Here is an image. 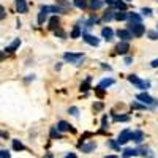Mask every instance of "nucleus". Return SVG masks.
<instances>
[{
  "mask_svg": "<svg viewBox=\"0 0 158 158\" xmlns=\"http://www.w3.org/2000/svg\"><path fill=\"white\" fill-rule=\"evenodd\" d=\"M127 29L131 32V35H133V36H136V38H139V36H142L144 33H146V27L142 25V22H139V24L128 22V27H127Z\"/></svg>",
  "mask_w": 158,
  "mask_h": 158,
  "instance_id": "nucleus-1",
  "label": "nucleus"
},
{
  "mask_svg": "<svg viewBox=\"0 0 158 158\" xmlns=\"http://www.w3.org/2000/svg\"><path fill=\"white\" fill-rule=\"evenodd\" d=\"M128 81L133 84V85H136L138 89H142V90H147L150 87V81H142V79H139L136 74H130L128 76Z\"/></svg>",
  "mask_w": 158,
  "mask_h": 158,
  "instance_id": "nucleus-2",
  "label": "nucleus"
},
{
  "mask_svg": "<svg viewBox=\"0 0 158 158\" xmlns=\"http://www.w3.org/2000/svg\"><path fill=\"white\" fill-rule=\"evenodd\" d=\"M136 98L142 103V104H146V106H149V108H153V106H156V100L155 98H152L147 92H142V94H138L136 95Z\"/></svg>",
  "mask_w": 158,
  "mask_h": 158,
  "instance_id": "nucleus-3",
  "label": "nucleus"
},
{
  "mask_svg": "<svg viewBox=\"0 0 158 158\" xmlns=\"http://www.w3.org/2000/svg\"><path fill=\"white\" fill-rule=\"evenodd\" d=\"M63 60H67L70 63H74V65H79V63H81V60H84V54H82V52H77V54L65 52V54H63Z\"/></svg>",
  "mask_w": 158,
  "mask_h": 158,
  "instance_id": "nucleus-4",
  "label": "nucleus"
},
{
  "mask_svg": "<svg viewBox=\"0 0 158 158\" xmlns=\"http://www.w3.org/2000/svg\"><path fill=\"white\" fill-rule=\"evenodd\" d=\"M131 136H133V131L131 130H123L120 135H118V138H117V142L120 144V146H123V144H127L130 139H131Z\"/></svg>",
  "mask_w": 158,
  "mask_h": 158,
  "instance_id": "nucleus-5",
  "label": "nucleus"
},
{
  "mask_svg": "<svg viewBox=\"0 0 158 158\" xmlns=\"http://www.w3.org/2000/svg\"><path fill=\"white\" fill-rule=\"evenodd\" d=\"M48 13H51L49 6L48 5H43L41 8H40V13H38V24H43L48 18Z\"/></svg>",
  "mask_w": 158,
  "mask_h": 158,
  "instance_id": "nucleus-6",
  "label": "nucleus"
},
{
  "mask_svg": "<svg viewBox=\"0 0 158 158\" xmlns=\"http://www.w3.org/2000/svg\"><path fill=\"white\" fill-rule=\"evenodd\" d=\"M82 40L90 46H98L100 44V40L95 38L94 35H90V33H82Z\"/></svg>",
  "mask_w": 158,
  "mask_h": 158,
  "instance_id": "nucleus-7",
  "label": "nucleus"
},
{
  "mask_svg": "<svg viewBox=\"0 0 158 158\" xmlns=\"http://www.w3.org/2000/svg\"><path fill=\"white\" fill-rule=\"evenodd\" d=\"M128 51H130V44L127 41H120L115 46V52H117V54H120V56H125Z\"/></svg>",
  "mask_w": 158,
  "mask_h": 158,
  "instance_id": "nucleus-8",
  "label": "nucleus"
},
{
  "mask_svg": "<svg viewBox=\"0 0 158 158\" xmlns=\"http://www.w3.org/2000/svg\"><path fill=\"white\" fill-rule=\"evenodd\" d=\"M117 36L122 40V41H130L131 38H133V35H131V32L128 29H122V30H117Z\"/></svg>",
  "mask_w": 158,
  "mask_h": 158,
  "instance_id": "nucleus-9",
  "label": "nucleus"
},
{
  "mask_svg": "<svg viewBox=\"0 0 158 158\" xmlns=\"http://www.w3.org/2000/svg\"><path fill=\"white\" fill-rule=\"evenodd\" d=\"M57 130L59 131H73V133H74V128H71V125L68 122H65V120H60L57 123Z\"/></svg>",
  "mask_w": 158,
  "mask_h": 158,
  "instance_id": "nucleus-10",
  "label": "nucleus"
},
{
  "mask_svg": "<svg viewBox=\"0 0 158 158\" xmlns=\"http://www.w3.org/2000/svg\"><path fill=\"white\" fill-rule=\"evenodd\" d=\"M97 149V144L95 142H87V144H81V150L84 153H90Z\"/></svg>",
  "mask_w": 158,
  "mask_h": 158,
  "instance_id": "nucleus-11",
  "label": "nucleus"
},
{
  "mask_svg": "<svg viewBox=\"0 0 158 158\" xmlns=\"http://www.w3.org/2000/svg\"><path fill=\"white\" fill-rule=\"evenodd\" d=\"M101 36L106 40V41H111V40L114 38V32H112V29H109V27H104L103 30H101Z\"/></svg>",
  "mask_w": 158,
  "mask_h": 158,
  "instance_id": "nucleus-12",
  "label": "nucleus"
},
{
  "mask_svg": "<svg viewBox=\"0 0 158 158\" xmlns=\"http://www.w3.org/2000/svg\"><path fill=\"white\" fill-rule=\"evenodd\" d=\"M16 10L18 13H27V2L25 0H16Z\"/></svg>",
  "mask_w": 158,
  "mask_h": 158,
  "instance_id": "nucleus-13",
  "label": "nucleus"
},
{
  "mask_svg": "<svg viewBox=\"0 0 158 158\" xmlns=\"http://www.w3.org/2000/svg\"><path fill=\"white\" fill-rule=\"evenodd\" d=\"M19 44H21V40H19V38H16V40H15V41H13L10 46H6V48H5V51H6V52H15V51L19 48Z\"/></svg>",
  "mask_w": 158,
  "mask_h": 158,
  "instance_id": "nucleus-14",
  "label": "nucleus"
},
{
  "mask_svg": "<svg viewBox=\"0 0 158 158\" xmlns=\"http://www.w3.org/2000/svg\"><path fill=\"white\" fill-rule=\"evenodd\" d=\"M59 24H60L59 18H57V16H52V18L49 19V29H51V30H57V29H59Z\"/></svg>",
  "mask_w": 158,
  "mask_h": 158,
  "instance_id": "nucleus-15",
  "label": "nucleus"
},
{
  "mask_svg": "<svg viewBox=\"0 0 158 158\" xmlns=\"http://www.w3.org/2000/svg\"><path fill=\"white\" fill-rule=\"evenodd\" d=\"M136 155H139V150H136V149H125L123 153H122L123 158H131V156H136Z\"/></svg>",
  "mask_w": 158,
  "mask_h": 158,
  "instance_id": "nucleus-16",
  "label": "nucleus"
},
{
  "mask_svg": "<svg viewBox=\"0 0 158 158\" xmlns=\"http://www.w3.org/2000/svg\"><path fill=\"white\" fill-rule=\"evenodd\" d=\"M131 139H133L135 142H142V139H144V133L141 130H136V131H133V136H131Z\"/></svg>",
  "mask_w": 158,
  "mask_h": 158,
  "instance_id": "nucleus-17",
  "label": "nucleus"
},
{
  "mask_svg": "<svg viewBox=\"0 0 158 158\" xmlns=\"http://www.w3.org/2000/svg\"><path fill=\"white\" fill-rule=\"evenodd\" d=\"M112 19H115V13H114L112 10H108V11L103 15V21H104V22H109V21H112Z\"/></svg>",
  "mask_w": 158,
  "mask_h": 158,
  "instance_id": "nucleus-18",
  "label": "nucleus"
},
{
  "mask_svg": "<svg viewBox=\"0 0 158 158\" xmlns=\"http://www.w3.org/2000/svg\"><path fill=\"white\" fill-rule=\"evenodd\" d=\"M63 11H67V10H70L71 8V3L68 2V0H57V2H56Z\"/></svg>",
  "mask_w": 158,
  "mask_h": 158,
  "instance_id": "nucleus-19",
  "label": "nucleus"
},
{
  "mask_svg": "<svg viewBox=\"0 0 158 158\" xmlns=\"http://www.w3.org/2000/svg\"><path fill=\"white\" fill-rule=\"evenodd\" d=\"M90 81H92V76H87L85 81L81 84V92H89L90 90Z\"/></svg>",
  "mask_w": 158,
  "mask_h": 158,
  "instance_id": "nucleus-20",
  "label": "nucleus"
},
{
  "mask_svg": "<svg viewBox=\"0 0 158 158\" xmlns=\"http://www.w3.org/2000/svg\"><path fill=\"white\" fill-rule=\"evenodd\" d=\"M112 84H114V79H112V77H106V79H103V81L98 84V87L106 89V87H109V85H112Z\"/></svg>",
  "mask_w": 158,
  "mask_h": 158,
  "instance_id": "nucleus-21",
  "label": "nucleus"
},
{
  "mask_svg": "<svg viewBox=\"0 0 158 158\" xmlns=\"http://www.w3.org/2000/svg\"><path fill=\"white\" fill-rule=\"evenodd\" d=\"M82 33H84V32L81 30V25L76 24V25H74V29H73V32H71V38H79Z\"/></svg>",
  "mask_w": 158,
  "mask_h": 158,
  "instance_id": "nucleus-22",
  "label": "nucleus"
},
{
  "mask_svg": "<svg viewBox=\"0 0 158 158\" xmlns=\"http://www.w3.org/2000/svg\"><path fill=\"white\" fill-rule=\"evenodd\" d=\"M13 149H15L16 152H19V150H24L25 147H24V144L19 139H13Z\"/></svg>",
  "mask_w": 158,
  "mask_h": 158,
  "instance_id": "nucleus-23",
  "label": "nucleus"
},
{
  "mask_svg": "<svg viewBox=\"0 0 158 158\" xmlns=\"http://www.w3.org/2000/svg\"><path fill=\"white\" fill-rule=\"evenodd\" d=\"M114 6H115L118 11H125V10H127V3H125V0H115Z\"/></svg>",
  "mask_w": 158,
  "mask_h": 158,
  "instance_id": "nucleus-24",
  "label": "nucleus"
},
{
  "mask_svg": "<svg viewBox=\"0 0 158 158\" xmlns=\"http://www.w3.org/2000/svg\"><path fill=\"white\" fill-rule=\"evenodd\" d=\"M128 18H130V13H125V11L115 13V19H117V21H125V19H128Z\"/></svg>",
  "mask_w": 158,
  "mask_h": 158,
  "instance_id": "nucleus-25",
  "label": "nucleus"
},
{
  "mask_svg": "<svg viewBox=\"0 0 158 158\" xmlns=\"http://www.w3.org/2000/svg\"><path fill=\"white\" fill-rule=\"evenodd\" d=\"M130 22H133V24H139L141 22V16L138 15V13H130Z\"/></svg>",
  "mask_w": 158,
  "mask_h": 158,
  "instance_id": "nucleus-26",
  "label": "nucleus"
},
{
  "mask_svg": "<svg viewBox=\"0 0 158 158\" xmlns=\"http://www.w3.org/2000/svg\"><path fill=\"white\" fill-rule=\"evenodd\" d=\"M103 6V0H90V8L92 10H98Z\"/></svg>",
  "mask_w": 158,
  "mask_h": 158,
  "instance_id": "nucleus-27",
  "label": "nucleus"
},
{
  "mask_svg": "<svg viewBox=\"0 0 158 158\" xmlns=\"http://www.w3.org/2000/svg\"><path fill=\"white\" fill-rule=\"evenodd\" d=\"M51 138H54V139H56V138H57V139L62 138V135H60V131L57 130V127H52V128H51Z\"/></svg>",
  "mask_w": 158,
  "mask_h": 158,
  "instance_id": "nucleus-28",
  "label": "nucleus"
},
{
  "mask_svg": "<svg viewBox=\"0 0 158 158\" xmlns=\"http://www.w3.org/2000/svg\"><path fill=\"white\" fill-rule=\"evenodd\" d=\"M95 22H97V19H95V18H90L89 21H85V22H84V29H85V30L92 29V27H94V24H95Z\"/></svg>",
  "mask_w": 158,
  "mask_h": 158,
  "instance_id": "nucleus-29",
  "label": "nucleus"
},
{
  "mask_svg": "<svg viewBox=\"0 0 158 158\" xmlns=\"http://www.w3.org/2000/svg\"><path fill=\"white\" fill-rule=\"evenodd\" d=\"M112 118H114L115 122H128L130 120L128 115H112Z\"/></svg>",
  "mask_w": 158,
  "mask_h": 158,
  "instance_id": "nucleus-30",
  "label": "nucleus"
},
{
  "mask_svg": "<svg viewBox=\"0 0 158 158\" xmlns=\"http://www.w3.org/2000/svg\"><path fill=\"white\" fill-rule=\"evenodd\" d=\"M73 3H74V6L79 8V10H84V8L87 6V5H85V0H74Z\"/></svg>",
  "mask_w": 158,
  "mask_h": 158,
  "instance_id": "nucleus-31",
  "label": "nucleus"
},
{
  "mask_svg": "<svg viewBox=\"0 0 158 158\" xmlns=\"http://www.w3.org/2000/svg\"><path fill=\"white\" fill-rule=\"evenodd\" d=\"M147 36L150 40H158V30H149L147 32Z\"/></svg>",
  "mask_w": 158,
  "mask_h": 158,
  "instance_id": "nucleus-32",
  "label": "nucleus"
},
{
  "mask_svg": "<svg viewBox=\"0 0 158 158\" xmlns=\"http://www.w3.org/2000/svg\"><path fill=\"white\" fill-rule=\"evenodd\" d=\"M109 147H112L114 150H120V144L117 142V139L115 141H109Z\"/></svg>",
  "mask_w": 158,
  "mask_h": 158,
  "instance_id": "nucleus-33",
  "label": "nucleus"
},
{
  "mask_svg": "<svg viewBox=\"0 0 158 158\" xmlns=\"http://www.w3.org/2000/svg\"><path fill=\"white\" fill-rule=\"evenodd\" d=\"M141 13L144 16H152V8H146V6H144V8H141Z\"/></svg>",
  "mask_w": 158,
  "mask_h": 158,
  "instance_id": "nucleus-34",
  "label": "nucleus"
},
{
  "mask_svg": "<svg viewBox=\"0 0 158 158\" xmlns=\"http://www.w3.org/2000/svg\"><path fill=\"white\" fill-rule=\"evenodd\" d=\"M131 108H135V109H147L149 106H146V104H138V103H131Z\"/></svg>",
  "mask_w": 158,
  "mask_h": 158,
  "instance_id": "nucleus-35",
  "label": "nucleus"
},
{
  "mask_svg": "<svg viewBox=\"0 0 158 158\" xmlns=\"http://www.w3.org/2000/svg\"><path fill=\"white\" fill-rule=\"evenodd\" d=\"M68 112H70L71 115H74V117H77V115H79V109H77L76 106H71V108L68 109Z\"/></svg>",
  "mask_w": 158,
  "mask_h": 158,
  "instance_id": "nucleus-36",
  "label": "nucleus"
},
{
  "mask_svg": "<svg viewBox=\"0 0 158 158\" xmlns=\"http://www.w3.org/2000/svg\"><path fill=\"white\" fill-rule=\"evenodd\" d=\"M0 158H11L10 156V152L6 149H2V150H0Z\"/></svg>",
  "mask_w": 158,
  "mask_h": 158,
  "instance_id": "nucleus-37",
  "label": "nucleus"
},
{
  "mask_svg": "<svg viewBox=\"0 0 158 158\" xmlns=\"http://www.w3.org/2000/svg\"><path fill=\"white\" fill-rule=\"evenodd\" d=\"M5 18V6H0V19Z\"/></svg>",
  "mask_w": 158,
  "mask_h": 158,
  "instance_id": "nucleus-38",
  "label": "nucleus"
},
{
  "mask_svg": "<svg viewBox=\"0 0 158 158\" xmlns=\"http://www.w3.org/2000/svg\"><path fill=\"white\" fill-rule=\"evenodd\" d=\"M65 158H77V155H76V153H73V152H70V153L65 155Z\"/></svg>",
  "mask_w": 158,
  "mask_h": 158,
  "instance_id": "nucleus-39",
  "label": "nucleus"
},
{
  "mask_svg": "<svg viewBox=\"0 0 158 158\" xmlns=\"http://www.w3.org/2000/svg\"><path fill=\"white\" fill-rule=\"evenodd\" d=\"M101 108H103V103H97L95 106H94V109H97V111H100Z\"/></svg>",
  "mask_w": 158,
  "mask_h": 158,
  "instance_id": "nucleus-40",
  "label": "nucleus"
},
{
  "mask_svg": "<svg viewBox=\"0 0 158 158\" xmlns=\"http://www.w3.org/2000/svg\"><path fill=\"white\" fill-rule=\"evenodd\" d=\"M131 62H133L131 57H125V65H131Z\"/></svg>",
  "mask_w": 158,
  "mask_h": 158,
  "instance_id": "nucleus-41",
  "label": "nucleus"
},
{
  "mask_svg": "<svg viewBox=\"0 0 158 158\" xmlns=\"http://www.w3.org/2000/svg\"><path fill=\"white\" fill-rule=\"evenodd\" d=\"M56 35H59V36H62V38H65V33H63L62 30H59V29L56 30Z\"/></svg>",
  "mask_w": 158,
  "mask_h": 158,
  "instance_id": "nucleus-42",
  "label": "nucleus"
},
{
  "mask_svg": "<svg viewBox=\"0 0 158 158\" xmlns=\"http://www.w3.org/2000/svg\"><path fill=\"white\" fill-rule=\"evenodd\" d=\"M150 65H152V67H153V68H155V67H158V59H155V60H152V63H150Z\"/></svg>",
  "mask_w": 158,
  "mask_h": 158,
  "instance_id": "nucleus-43",
  "label": "nucleus"
},
{
  "mask_svg": "<svg viewBox=\"0 0 158 158\" xmlns=\"http://www.w3.org/2000/svg\"><path fill=\"white\" fill-rule=\"evenodd\" d=\"M103 2H106L108 5H114V3H115V0H103Z\"/></svg>",
  "mask_w": 158,
  "mask_h": 158,
  "instance_id": "nucleus-44",
  "label": "nucleus"
},
{
  "mask_svg": "<svg viewBox=\"0 0 158 158\" xmlns=\"http://www.w3.org/2000/svg\"><path fill=\"white\" fill-rule=\"evenodd\" d=\"M104 158H118V156H117V155H106Z\"/></svg>",
  "mask_w": 158,
  "mask_h": 158,
  "instance_id": "nucleus-45",
  "label": "nucleus"
},
{
  "mask_svg": "<svg viewBox=\"0 0 158 158\" xmlns=\"http://www.w3.org/2000/svg\"><path fill=\"white\" fill-rule=\"evenodd\" d=\"M125 2H131V0H125Z\"/></svg>",
  "mask_w": 158,
  "mask_h": 158,
  "instance_id": "nucleus-46",
  "label": "nucleus"
},
{
  "mask_svg": "<svg viewBox=\"0 0 158 158\" xmlns=\"http://www.w3.org/2000/svg\"><path fill=\"white\" fill-rule=\"evenodd\" d=\"M156 25H158V24H156ZM156 30H158V27H156Z\"/></svg>",
  "mask_w": 158,
  "mask_h": 158,
  "instance_id": "nucleus-47",
  "label": "nucleus"
}]
</instances>
